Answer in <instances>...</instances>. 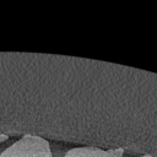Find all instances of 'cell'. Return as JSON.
<instances>
[{
  "label": "cell",
  "instance_id": "cell-1",
  "mask_svg": "<svg viewBox=\"0 0 157 157\" xmlns=\"http://www.w3.org/2000/svg\"><path fill=\"white\" fill-rule=\"evenodd\" d=\"M0 157H53L49 142L39 136L25 135L7 147Z\"/></svg>",
  "mask_w": 157,
  "mask_h": 157
},
{
  "label": "cell",
  "instance_id": "cell-2",
  "mask_svg": "<svg viewBox=\"0 0 157 157\" xmlns=\"http://www.w3.org/2000/svg\"><path fill=\"white\" fill-rule=\"evenodd\" d=\"M123 148L101 150L97 147H76L66 152L64 157H123Z\"/></svg>",
  "mask_w": 157,
  "mask_h": 157
},
{
  "label": "cell",
  "instance_id": "cell-3",
  "mask_svg": "<svg viewBox=\"0 0 157 157\" xmlns=\"http://www.w3.org/2000/svg\"><path fill=\"white\" fill-rule=\"evenodd\" d=\"M7 135H4V134H1L0 135V142H2V141H5V140H7Z\"/></svg>",
  "mask_w": 157,
  "mask_h": 157
},
{
  "label": "cell",
  "instance_id": "cell-4",
  "mask_svg": "<svg viewBox=\"0 0 157 157\" xmlns=\"http://www.w3.org/2000/svg\"><path fill=\"white\" fill-rule=\"evenodd\" d=\"M142 157H152V156H150V155H145V156H142Z\"/></svg>",
  "mask_w": 157,
  "mask_h": 157
}]
</instances>
